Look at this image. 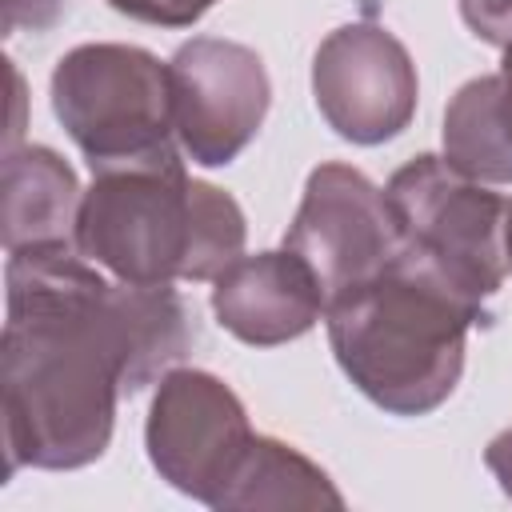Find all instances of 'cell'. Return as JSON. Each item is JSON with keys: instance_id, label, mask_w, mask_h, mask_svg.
<instances>
[{"instance_id": "1", "label": "cell", "mask_w": 512, "mask_h": 512, "mask_svg": "<svg viewBox=\"0 0 512 512\" xmlns=\"http://www.w3.org/2000/svg\"><path fill=\"white\" fill-rule=\"evenodd\" d=\"M76 244L8 252L0 340L8 468H84L104 456L116 396L188 352L172 284L104 280Z\"/></svg>"}, {"instance_id": "2", "label": "cell", "mask_w": 512, "mask_h": 512, "mask_svg": "<svg viewBox=\"0 0 512 512\" xmlns=\"http://www.w3.org/2000/svg\"><path fill=\"white\" fill-rule=\"evenodd\" d=\"M324 316L344 376L376 408L424 416L456 392L468 328L484 304L400 248L376 276L336 292Z\"/></svg>"}, {"instance_id": "3", "label": "cell", "mask_w": 512, "mask_h": 512, "mask_svg": "<svg viewBox=\"0 0 512 512\" xmlns=\"http://www.w3.org/2000/svg\"><path fill=\"white\" fill-rule=\"evenodd\" d=\"M240 204L184 172L180 152L92 172L76 248L124 284L216 280L244 256Z\"/></svg>"}, {"instance_id": "4", "label": "cell", "mask_w": 512, "mask_h": 512, "mask_svg": "<svg viewBox=\"0 0 512 512\" xmlns=\"http://www.w3.org/2000/svg\"><path fill=\"white\" fill-rule=\"evenodd\" d=\"M52 112L92 172L172 152V76L136 44H80L56 60Z\"/></svg>"}, {"instance_id": "5", "label": "cell", "mask_w": 512, "mask_h": 512, "mask_svg": "<svg viewBox=\"0 0 512 512\" xmlns=\"http://www.w3.org/2000/svg\"><path fill=\"white\" fill-rule=\"evenodd\" d=\"M400 248L424 256L480 304L504 284V200L444 156H416L384 188Z\"/></svg>"}, {"instance_id": "6", "label": "cell", "mask_w": 512, "mask_h": 512, "mask_svg": "<svg viewBox=\"0 0 512 512\" xmlns=\"http://www.w3.org/2000/svg\"><path fill=\"white\" fill-rule=\"evenodd\" d=\"M256 432L240 396L212 372L172 368L148 408L144 444L152 468L184 496L220 508Z\"/></svg>"}, {"instance_id": "7", "label": "cell", "mask_w": 512, "mask_h": 512, "mask_svg": "<svg viewBox=\"0 0 512 512\" xmlns=\"http://www.w3.org/2000/svg\"><path fill=\"white\" fill-rule=\"evenodd\" d=\"M176 140L192 164L224 168L260 132L272 100L264 60L224 36H192L168 60Z\"/></svg>"}, {"instance_id": "8", "label": "cell", "mask_w": 512, "mask_h": 512, "mask_svg": "<svg viewBox=\"0 0 512 512\" xmlns=\"http://www.w3.org/2000/svg\"><path fill=\"white\" fill-rule=\"evenodd\" d=\"M312 96L328 128L352 144L400 136L416 112L420 80L408 48L380 24H344L312 56Z\"/></svg>"}, {"instance_id": "9", "label": "cell", "mask_w": 512, "mask_h": 512, "mask_svg": "<svg viewBox=\"0 0 512 512\" xmlns=\"http://www.w3.org/2000/svg\"><path fill=\"white\" fill-rule=\"evenodd\" d=\"M284 248L308 260L332 300L376 276L400 252V232L384 192L360 168L328 160L312 168L304 200L284 232Z\"/></svg>"}, {"instance_id": "10", "label": "cell", "mask_w": 512, "mask_h": 512, "mask_svg": "<svg viewBox=\"0 0 512 512\" xmlns=\"http://www.w3.org/2000/svg\"><path fill=\"white\" fill-rule=\"evenodd\" d=\"M328 308V292L292 248L240 256L212 280V312L236 340L272 348L304 336Z\"/></svg>"}, {"instance_id": "11", "label": "cell", "mask_w": 512, "mask_h": 512, "mask_svg": "<svg viewBox=\"0 0 512 512\" xmlns=\"http://www.w3.org/2000/svg\"><path fill=\"white\" fill-rule=\"evenodd\" d=\"M80 184L68 160H60L44 144L12 148L4 156V248H52L76 244V216H80Z\"/></svg>"}, {"instance_id": "12", "label": "cell", "mask_w": 512, "mask_h": 512, "mask_svg": "<svg viewBox=\"0 0 512 512\" xmlns=\"http://www.w3.org/2000/svg\"><path fill=\"white\" fill-rule=\"evenodd\" d=\"M444 160L480 184L512 180V72L468 80L444 108Z\"/></svg>"}, {"instance_id": "13", "label": "cell", "mask_w": 512, "mask_h": 512, "mask_svg": "<svg viewBox=\"0 0 512 512\" xmlns=\"http://www.w3.org/2000/svg\"><path fill=\"white\" fill-rule=\"evenodd\" d=\"M220 508L228 512H260V508H344V496L328 480L320 464L296 452L284 440L256 436L232 488Z\"/></svg>"}, {"instance_id": "14", "label": "cell", "mask_w": 512, "mask_h": 512, "mask_svg": "<svg viewBox=\"0 0 512 512\" xmlns=\"http://www.w3.org/2000/svg\"><path fill=\"white\" fill-rule=\"evenodd\" d=\"M116 12L144 20V24H160V28H188L196 24L216 0H108Z\"/></svg>"}, {"instance_id": "15", "label": "cell", "mask_w": 512, "mask_h": 512, "mask_svg": "<svg viewBox=\"0 0 512 512\" xmlns=\"http://www.w3.org/2000/svg\"><path fill=\"white\" fill-rule=\"evenodd\" d=\"M460 16L484 44H512V0H460Z\"/></svg>"}, {"instance_id": "16", "label": "cell", "mask_w": 512, "mask_h": 512, "mask_svg": "<svg viewBox=\"0 0 512 512\" xmlns=\"http://www.w3.org/2000/svg\"><path fill=\"white\" fill-rule=\"evenodd\" d=\"M484 464H488V472L500 480L504 496L512 500V428H508V432H500V436L484 448Z\"/></svg>"}, {"instance_id": "17", "label": "cell", "mask_w": 512, "mask_h": 512, "mask_svg": "<svg viewBox=\"0 0 512 512\" xmlns=\"http://www.w3.org/2000/svg\"><path fill=\"white\" fill-rule=\"evenodd\" d=\"M504 260H508V268H512V204L504 208Z\"/></svg>"}, {"instance_id": "18", "label": "cell", "mask_w": 512, "mask_h": 512, "mask_svg": "<svg viewBox=\"0 0 512 512\" xmlns=\"http://www.w3.org/2000/svg\"><path fill=\"white\" fill-rule=\"evenodd\" d=\"M500 72H512V44L504 48V64H500Z\"/></svg>"}]
</instances>
